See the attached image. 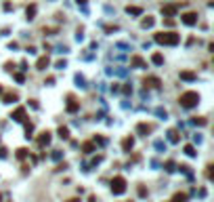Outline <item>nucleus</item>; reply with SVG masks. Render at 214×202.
Returning <instances> with one entry per match:
<instances>
[{"label":"nucleus","instance_id":"f257e3e1","mask_svg":"<svg viewBox=\"0 0 214 202\" xmlns=\"http://www.w3.org/2000/svg\"><path fill=\"white\" fill-rule=\"evenodd\" d=\"M178 40H180V36L174 34V32H160V34H155V42L157 44H170V47H174V44H178Z\"/></svg>","mask_w":214,"mask_h":202},{"label":"nucleus","instance_id":"f03ea898","mask_svg":"<svg viewBox=\"0 0 214 202\" xmlns=\"http://www.w3.org/2000/svg\"><path fill=\"white\" fill-rule=\"evenodd\" d=\"M178 101H180V105L187 107V109H189V107H195L197 103H200V93H195V91H187V93H183V95H180Z\"/></svg>","mask_w":214,"mask_h":202},{"label":"nucleus","instance_id":"7ed1b4c3","mask_svg":"<svg viewBox=\"0 0 214 202\" xmlns=\"http://www.w3.org/2000/svg\"><path fill=\"white\" fill-rule=\"evenodd\" d=\"M111 192H113V194H124V192H126V179L113 177V181H111Z\"/></svg>","mask_w":214,"mask_h":202},{"label":"nucleus","instance_id":"20e7f679","mask_svg":"<svg viewBox=\"0 0 214 202\" xmlns=\"http://www.w3.org/2000/svg\"><path fill=\"white\" fill-rule=\"evenodd\" d=\"M183 23L185 25H195L197 23V13H185V15H183Z\"/></svg>","mask_w":214,"mask_h":202},{"label":"nucleus","instance_id":"39448f33","mask_svg":"<svg viewBox=\"0 0 214 202\" xmlns=\"http://www.w3.org/2000/svg\"><path fill=\"white\" fill-rule=\"evenodd\" d=\"M11 118L17 120V122H23V120H25V107H17V109L11 114Z\"/></svg>","mask_w":214,"mask_h":202},{"label":"nucleus","instance_id":"423d86ee","mask_svg":"<svg viewBox=\"0 0 214 202\" xmlns=\"http://www.w3.org/2000/svg\"><path fill=\"white\" fill-rule=\"evenodd\" d=\"M176 11H178L176 4H166V6H162V13H164L166 17H174V15H176Z\"/></svg>","mask_w":214,"mask_h":202},{"label":"nucleus","instance_id":"0eeeda50","mask_svg":"<svg viewBox=\"0 0 214 202\" xmlns=\"http://www.w3.org/2000/svg\"><path fill=\"white\" fill-rule=\"evenodd\" d=\"M151 124H145V122H141V124H137V133H141V135H147V133H151Z\"/></svg>","mask_w":214,"mask_h":202},{"label":"nucleus","instance_id":"6e6552de","mask_svg":"<svg viewBox=\"0 0 214 202\" xmlns=\"http://www.w3.org/2000/svg\"><path fill=\"white\" fill-rule=\"evenodd\" d=\"M48 63H50V59H48L46 55H44V57H40V59H38L36 68H38V70H46V68H48Z\"/></svg>","mask_w":214,"mask_h":202},{"label":"nucleus","instance_id":"1a4fd4ad","mask_svg":"<svg viewBox=\"0 0 214 202\" xmlns=\"http://www.w3.org/2000/svg\"><path fill=\"white\" fill-rule=\"evenodd\" d=\"M48 141H50V133H48V131L40 133V137H38V143H40V145H46Z\"/></svg>","mask_w":214,"mask_h":202},{"label":"nucleus","instance_id":"9d476101","mask_svg":"<svg viewBox=\"0 0 214 202\" xmlns=\"http://www.w3.org/2000/svg\"><path fill=\"white\" fill-rule=\"evenodd\" d=\"M130 63L134 65V68H145V61H143V57H139V55H134Z\"/></svg>","mask_w":214,"mask_h":202},{"label":"nucleus","instance_id":"9b49d317","mask_svg":"<svg viewBox=\"0 0 214 202\" xmlns=\"http://www.w3.org/2000/svg\"><path fill=\"white\" fill-rule=\"evenodd\" d=\"M180 78H183V80H195L197 74H195V72H180Z\"/></svg>","mask_w":214,"mask_h":202},{"label":"nucleus","instance_id":"f8f14e48","mask_svg":"<svg viewBox=\"0 0 214 202\" xmlns=\"http://www.w3.org/2000/svg\"><path fill=\"white\" fill-rule=\"evenodd\" d=\"M36 11H38V6H36V4H32V6H27V11H25V15H27V19H34V17H36Z\"/></svg>","mask_w":214,"mask_h":202},{"label":"nucleus","instance_id":"ddd939ff","mask_svg":"<svg viewBox=\"0 0 214 202\" xmlns=\"http://www.w3.org/2000/svg\"><path fill=\"white\" fill-rule=\"evenodd\" d=\"M2 99H4V103H13V101H17V93H6Z\"/></svg>","mask_w":214,"mask_h":202},{"label":"nucleus","instance_id":"4468645a","mask_svg":"<svg viewBox=\"0 0 214 202\" xmlns=\"http://www.w3.org/2000/svg\"><path fill=\"white\" fill-rule=\"evenodd\" d=\"M82 150H84V152H86V154H90V152H95V143H90V141L82 143Z\"/></svg>","mask_w":214,"mask_h":202},{"label":"nucleus","instance_id":"2eb2a0df","mask_svg":"<svg viewBox=\"0 0 214 202\" xmlns=\"http://www.w3.org/2000/svg\"><path fill=\"white\" fill-rule=\"evenodd\" d=\"M126 13H130V15H141L143 9L141 6H126Z\"/></svg>","mask_w":214,"mask_h":202},{"label":"nucleus","instance_id":"dca6fc26","mask_svg":"<svg viewBox=\"0 0 214 202\" xmlns=\"http://www.w3.org/2000/svg\"><path fill=\"white\" fill-rule=\"evenodd\" d=\"M185 200H187V194H183V192L174 194V198H172V202H185Z\"/></svg>","mask_w":214,"mask_h":202},{"label":"nucleus","instance_id":"f3484780","mask_svg":"<svg viewBox=\"0 0 214 202\" xmlns=\"http://www.w3.org/2000/svg\"><path fill=\"white\" fill-rule=\"evenodd\" d=\"M132 137H126V139H124V141H122V147H124V150H126V152H128V150H130L132 147Z\"/></svg>","mask_w":214,"mask_h":202},{"label":"nucleus","instance_id":"a211bd4d","mask_svg":"<svg viewBox=\"0 0 214 202\" xmlns=\"http://www.w3.org/2000/svg\"><path fill=\"white\" fill-rule=\"evenodd\" d=\"M151 61H153L155 65H162V63H164V57H162V55H160V53H155L153 57H151Z\"/></svg>","mask_w":214,"mask_h":202},{"label":"nucleus","instance_id":"6ab92c4d","mask_svg":"<svg viewBox=\"0 0 214 202\" xmlns=\"http://www.w3.org/2000/svg\"><path fill=\"white\" fill-rule=\"evenodd\" d=\"M59 137L67 139V137H69V129H67V126H61V129H59Z\"/></svg>","mask_w":214,"mask_h":202},{"label":"nucleus","instance_id":"aec40b11","mask_svg":"<svg viewBox=\"0 0 214 202\" xmlns=\"http://www.w3.org/2000/svg\"><path fill=\"white\" fill-rule=\"evenodd\" d=\"M143 27H151V25H153V17H147V19H143Z\"/></svg>","mask_w":214,"mask_h":202},{"label":"nucleus","instance_id":"412c9836","mask_svg":"<svg viewBox=\"0 0 214 202\" xmlns=\"http://www.w3.org/2000/svg\"><path fill=\"white\" fill-rule=\"evenodd\" d=\"M185 154L187 156H195V147H193V145H185Z\"/></svg>","mask_w":214,"mask_h":202},{"label":"nucleus","instance_id":"4be33fe9","mask_svg":"<svg viewBox=\"0 0 214 202\" xmlns=\"http://www.w3.org/2000/svg\"><path fill=\"white\" fill-rule=\"evenodd\" d=\"M151 84V86H160V80H157V78H147V80H145V84Z\"/></svg>","mask_w":214,"mask_h":202},{"label":"nucleus","instance_id":"5701e85b","mask_svg":"<svg viewBox=\"0 0 214 202\" xmlns=\"http://www.w3.org/2000/svg\"><path fill=\"white\" fill-rule=\"evenodd\" d=\"M193 122H195V124H200V126H204V124H206L208 120H206V118H202V116H200V118L195 116V118H193Z\"/></svg>","mask_w":214,"mask_h":202},{"label":"nucleus","instance_id":"b1692460","mask_svg":"<svg viewBox=\"0 0 214 202\" xmlns=\"http://www.w3.org/2000/svg\"><path fill=\"white\" fill-rule=\"evenodd\" d=\"M25 156H27V150H25V147L17 150V158H19V160H21V158H25Z\"/></svg>","mask_w":214,"mask_h":202},{"label":"nucleus","instance_id":"393cba45","mask_svg":"<svg viewBox=\"0 0 214 202\" xmlns=\"http://www.w3.org/2000/svg\"><path fill=\"white\" fill-rule=\"evenodd\" d=\"M76 109H78V103H76V101H71L69 105H67V112H76Z\"/></svg>","mask_w":214,"mask_h":202},{"label":"nucleus","instance_id":"a878e982","mask_svg":"<svg viewBox=\"0 0 214 202\" xmlns=\"http://www.w3.org/2000/svg\"><path fill=\"white\" fill-rule=\"evenodd\" d=\"M170 141H174V143L178 141V135H176V131H170Z\"/></svg>","mask_w":214,"mask_h":202},{"label":"nucleus","instance_id":"bb28decb","mask_svg":"<svg viewBox=\"0 0 214 202\" xmlns=\"http://www.w3.org/2000/svg\"><path fill=\"white\" fill-rule=\"evenodd\" d=\"M166 171H174V162H172V160H168L166 162Z\"/></svg>","mask_w":214,"mask_h":202},{"label":"nucleus","instance_id":"cd10ccee","mask_svg":"<svg viewBox=\"0 0 214 202\" xmlns=\"http://www.w3.org/2000/svg\"><path fill=\"white\" fill-rule=\"evenodd\" d=\"M206 177L212 179V164H208V171H206Z\"/></svg>","mask_w":214,"mask_h":202},{"label":"nucleus","instance_id":"c85d7f7f","mask_svg":"<svg viewBox=\"0 0 214 202\" xmlns=\"http://www.w3.org/2000/svg\"><path fill=\"white\" fill-rule=\"evenodd\" d=\"M139 196H147V190H145L143 185H141V188H139Z\"/></svg>","mask_w":214,"mask_h":202},{"label":"nucleus","instance_id":"c756f323","mask_svg":"<svg viewBox=\"0 0 214 202\" xmlns=\"http://www.w3.org/2000/svg\"><path fill=\"white\" fill-rule=\"evenodd\" d=\"M4 156H6V150H4V147H0V158H4Z\"/></svg>","mask_w":214,"mask_h":202},{"label":"nucleus","instance_id":"7c9ffc66","mask_svg":"<svg viewBox=\"0 0 214 202\" xmlns=\"http://www.w3.org/2000/svg\"><path fill=\"white\" fill-rule=\"evenodd\" d=\"M0 95H2V86H0Z\"/></svg>","mask_w":214,"mask_h":202}]
</instances>
